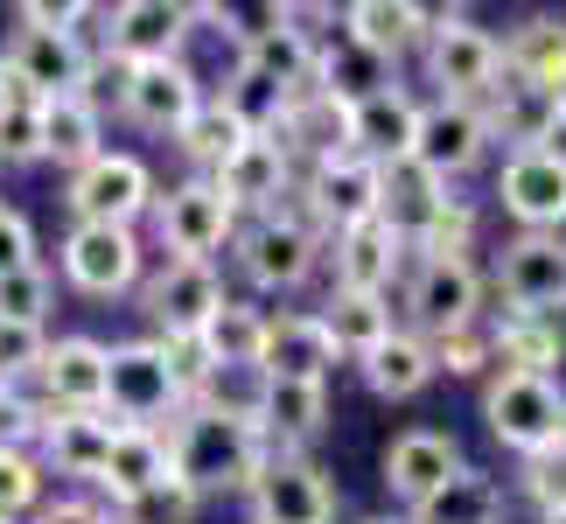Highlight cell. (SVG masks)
I'll return each instance as SVG.
<instances>
[{"label": "cell", "mask_w": 566, "mask_h": 524, "mask_svg": "<svg viewBox=\"0 0 566 524\" xmlns=\"http://www.w3.org/2000/svg\"><path fill=\"white\" fill-rule=\"evenodd\" d=\"M559 126H566V84H559Z\"/></svg>", "instance_id": "obj_56"}, {"label": "cell", "mask_w": 566, "mask_h": 524, "mask_svg": "<svg viewBox=\"0 0 566 524\" xmlns=\"http://www.w3.org/2000/svg\"><path fill=\"white\" fill-rule=\"evenodd\" d=\"M266 399H273V370L266 364H217L203 378V391H196L203 412H224V420H245V427L266 420Z\"/></svg>", "instance_id": "obj_38"}, {"label": "cell", "mask_w": 566, "mask_h": 524, "mask_svg": "<svg viewBox=\"0 0 566 524\" xmlns=\"http://www.w3.org/2000/svg\"><path fill=\"white\" fill-rule=\"evenodd\" d=\"M50 301H56V280H50V266H21V273H8V280H0V322H29V329H42Z\"/></svg>", "instance_id": "obj_46"}, {"label": "cell", "mask_w": 566, "mask_h": 524, "mask_svg": "<svg viewBox=\"0 0 566 524\" xmlns=\"http://www.w3.org/2000/svg\"><path fill=\"white\" fill-rule=\"evenodd\" d=\"M294 182H301V168L287 161V147H280L273 134H245L224 161L210 168V189L224 196L231 210H252V217L280 210L294 196Z\"/></svg>", "instance_id": "obj_17"}, {"label": "cell", "mask_w": 566, "mask_h": 524, "mask_svg": "<svg viewBox=\"0 0 566 524\" xmlns=\"http://www.w3.org/2000/svg\"><path fill=\"white\" fill-rule=\"evenodd\" d=\"M29 524H113V504H98V496H56Z\"/></svg>", "instance_id": "obj_53"}, {"label": "cell", "mask_w": 566, "mask_h": 524, "mask_svg": "<svg viewBox=\"0 0 566 524\" xmlns=\"http://www.w3.org/2000/svg\"><path fill=\"white\" fill-rule=\"evenodd\" d=\"M266 322H273V315L259 308V301L224 294V308L203 322V349H210V364H259V357H266Z\"/></svg>", "instance_id": "obj_39"}, {"label": "cell", "mask_w": 566, "mask_h": 524, "mask_svg": "<svg viewBox=\"0 0 566 524\" xmlns=\"http://www.w3.org/2000/svg\"><path fill=\"white\" fill-rule=\"evenodd\" d=\"M412 126H420V98H412L406 84H385V92L350 105V155L378 161V168H399L412 155Z\"/></svg>", "instance_id": "obj_26"}, {"label": "cell", "mask_w": 566, "mask_h": 524, "mask_svg": "<svg viewBox=\"0 0 566 524\" xmlns=\"http://www.w3.org/2000/svg\"><path fill=\"white\" fill-rule=\"evenodd\" d=\"M559 454H566V412H559Z\"/></svg>", "instance_id": "obj_57"}, {"label": "cell", "mask_w": 566, "mask_h": 524, "mask_svg": "<svg viewBox=\"0 0 566 524\" xmlns=\"http://www.w3.org/2000/svg\"><path fill=\"white\" fill-rule=\"evenodd\" d=\"M559 412H566V391L559 378H517V370H490L483 385V420H490V441H504L517 462L559 448Z\"/></svg>", "instance_id": "obj_5"}, {"label": "cell", "mask_w": 566, "mask_h": 524, "mask_svg": "<svg viewBox=\"0 0 566 524\" xmlns=\"http://www.w3.org/2000/svg\"><path fill=\"white\" fill-rule=\"evenodd\" d=\"M273 370V378H294V385H329L336 370V343L329 329H322L315 308H287L266 322V357H259Z\"/></svg>", "instance_id": "obj_27"}, {"label": "cell", "mask_w": 566, "mask_h": 524, "mask_svg": "<svg viewBox=\"0 0 566 524\" xmlns=\"http://www.w3.org/2000/svg\"><path fill=\"white\" fill-rule=\"evenodd\" d=\"M168 462L196 496H252L259 469L273 462V441L245 420H224V412L182 406L168 420Z\"/></svg>", "instance_id": "obj_1"}, {"label": "cell", "mask_w": 566, "mask_h": 524, "mask_svg": "<svg viewBox=\"0 0 566 524\" xmlns=\"http://www.w3.org/2000/svg\"><path fill=\"white\" fill-rule=\"evenodd\" d=\"M155 168L140 155H119V147H105L98 161H84L71 175V189H63V203H71V224H126L134 231L140 217H155Z\"/></svg>", "instance_id": "obj_6"}, {"label": "cell", "mask_w": 566, "mask_h": 524, "mask_svg": "<svg viewBox=\"0 0 566 524\" xmlns=\"http://www.w3.org/2000/svg\"><path fill=\"white\" fill-rule=\"evenodd\" d=\"M42 427H50V406H42L35 391H21V385H0V448L35 454Z\"/></svg>", "instance_id": "obj_48"}, {"label": "cell", "mask_w": 566, "mask_h": 524, "mask_svg": "<svg viewBox=\"0 0 566 524\" xmlns=\"http://www.w3.org/2000/svg\"><path fill=\"white\" fill-rule=\"evenodd\" d=\"M0 161H8V168L42 161V105L21 98V92H14L8 113H0Z\"/></svg>", "instance_id": "obj_49"}, {"label": "cell", "mask_w": 566, "mask_h": 524, "mask_svg": "<svg viewBox=\"0 0 566 524\" xmlns=\"http://www.w3.org/2000/svg\"><path fill=\"white\" fill-rule=\"evenodd\" d=\"M217 308H224V280L203 259H168L155 280H140V315L155 336H203Z\"/></svg>", "instance_id": "obj_14"}, {"label": "cell", "mask_w": 566, "mask_h": 524, "mask_svg": "<svg viewBox=\"0 0 566 524\" xmlns=\"http://www.w3.org/2000/svg\"><path fill=\"white\" fill-rule=\"evenodd\" d=\"M259 433L273 441V454H308L322 433H329V385L273 378V399H266V420H259Z\"/></svg>", "instance_id": "obj_30"}, {"label": "cell", "mask_w": 566, "mask_h": 524, "mask_svg": "<svg viewBox=\"0 0 566 524\" xmlns=\"http://www.w3.org/2000/svg\"><path fill=\"white\" fill-rule=\"evenodd\" d=\"M238 63H252L266 84H280L287 98L315 92V35L294 21V8H266L259 29L238 35Z\"/></svg>", "instance_id": "obj_21"}, {"label": "cell", "mask_w": 566, "mask_h": 524, "mask_svg": "<svg viewBox=\"0 0 566 524\" xmlns=\"http://www.w3.org/2000/svg\"><path fill=\"white\" fill-rule=\"evenodd\" d=\"M8 105H14V84H8V71H0V113H8Z\"/></svg>", "instance_id": "obj_55"}, {"label": "cell", "mask_w": 566, "mask_h": 524, "mask_svg": "<svg viewBox=\"0 0 566 524\" xmlns=\"http://www.w3.org/2000/svg\"><path fill=\"white\" fill-rule=\"evenodd\" d=\"M496 294H504V315L559 322V308H566V231H517L496 252Z\"/></svg>", "instance_id": "obj_8"}, {"label": "cell", "mask_w": 566, "mask_h": 524, "mask_svg": "<svg viewBox=\"0 0 566 524\" xmlns=\"http://www.w3.org/2000/svg\"><path fill=\"white\" fill-rule=\"evenodd\" d=\"M238 140H245V134H238V119H231V113H224V105H217V98H210L203 113H196V119L182 126V134H176L182 161H189V168H203V175H210L217 161H224V155H231Z\"/></svg>", "instance_id": "obj_43"}, {"label": "cell", "mask_w": 566, "mask_h": 524, "mask_svg": "<svg viewBox=\"0 0 566 524\" xmlns=\"http://www.w3.org/2000/svg\"><path fill=\"white\" fill-rule=\"evenodd\" d=\"M490 357H496V370H517V378H559L566 336H559V322L496 315V322H490Z\"/></svg>", "instance_id": "obj_32"}, {"label": "cell", "mask_w": 566, "mask_h": 524, "mask_svg": "<svg viewBox=\"0 0 566 524\" xmlns=\"http://www.w3.org/2000/svg\"><path fill=\"white\" fill-rule=\"evenodd\" d=\"M92 63L98 50L71 29H14L0 50V71L21 98L50 105V98H92Z\"/></svg>", "instance_id": "obj_4"}, {"label": "cell", "mask_w": 566, "mask_h": 524, "mask_svg": "<svg viewBox=\"0 0 566 524\" xmlns=\"http://www.w3.org/2000/svg\"><path fill=\"white\" fill-rule=\"evenodd\" d=\"M301 196H308V210L322 217V238H336L350 224L385 217V168L364 161V155H336V161L301 175Z\"/></svg>", "instance_id": "obj_19"}, {"label": "cell", "mask_w": 566, "mask_h": 524, "mask_svg": "<svg viewBox=\"0 0 566 524\" xmlns=\"http://www.w3.org/2000/svg\"><path fill=\"white\" fill-rule=\"evenodd\" d=\"M433 370H448V378H483V370H496L490 357V322H469V329H448L433 336Z\"/></svg>", "instance_id": "obj_45"}, {"label": "cell", "mask_w": 566, "mask_h": 524, "mask_svg": "<svg viewBox=\"0 0 566 524\" xmlns=\"http://www.w3.org/2000/svg\"><path fill=\"white\" fill-rule=\"evenodd\" d=\"M483 119H490V140L504 155H532V147H559V92L553 84H517L504 77L496 92L483 98Z\"/></svg>", "instance_id": "obj_22"}, {"label": "cell", "mask_w": 566, "mask_h": 524, "mask_svg": "<svg viewBox=\"0 0 566 524\" xmlns=\"http://www.w3.org/2000/svg\"><path fill=\"white\" fill-rule=\"evenodd\" d=\"M155 238H161L168 259H203L210 266L238 238V210L210 189V175H189V182H176L168 196H155Z\"/></svg>", "instance_id": "obj_11"}, {"label": "cell", "mask_w": 566, "mask_h": 524, "mask_svg": "<svg viewBox=\"0 0 566 524\" xmlns=\"http://www.w3.org/2000/svg\"><path fill=\"white\" fill-rule=\"evenodd\" d=\"M462 469H469L462 462V441L441 433V427H412V433H399V441L385 448V490L406 504V517L420 511V504H433V496H441Z\"/></svg>", "instance_id": "obj_20"}, {"label": "cell", "mask_w": 566, "mask_h": 524, "mask_svg": "<svg viewBox=\"0 0 566 524\" xmlns=\"http://www.w3.org/2000/svg\"><path fill=\"white\" fill-rule=\"evenodd\" d=\"M385 84H399V77H391V63L378 50H364L350 29H315V92L357 105V98L385 92Z\"/></svg>", "instance_id": "obj_29"}, {"label": "cell", "mask_w": 566, "mask_h": 524, "mask_svg": "<svg viewBox=\"0 0 566 524\" xmlns=\"http://www.w3.org/2000/svg\"><path fill=\"white\" fill-rule=\"evenodd\" d=\"M35 399L50 412H105V343L98 336H56L35 370Z\"/></svg>", "instance_id": "obj_23"}, {"label": "cell", "mask_w": 566, "mask_h": 524, "mask_svg": "<svg viewBox=\"0 0 566 524\" xmlns=\"http://www.w3.org/2000/svg\"><path fill=\"white\" fill-rule=\"evenodd\" d=\"M21 266H42V259H35V224L21 210L0 203V280L21 273Z\"/></svg>", "instance_id": "obj_52"}, {"label": "cell", "mask_w": 566, "mask_h": 524, "mask_svg": "<svg viewBox=\"0 0 566 524\" xmlns=\"http://www.w3.org/2000/svg\"><path fill=\"white\" fill-rule=\"evenodd\" d=\"M357 370H364V385H371L378 399H391V406H399V399H420V391L441 378V370H433L427 336H412V329H391V336H385V343H378Z\"/></svg>", "instance_id": "obj_34"}, {"label": "cell", "mask_w": 566, "mask_h": 524, "mask_svg": "<svg viewBox=\"0 0 566 524\" xmlns=\"http://www.w3.org/2000/svg\"><path fill=\"white\" fill-rule=\"evenodd\" d=\"M322 259H329V273H336V287H343V294H385V287H391V273L406 266V238L391 231L385 217H371V224L336 231Z\"/></svg>", "instance_id": "obj_24"}, {"label": "cell", "mask_w": 566, "mask_h": 524, "mask_svg": "<svg viewBox=\"0 0 566 524\" xmlns=\"http://www.w3.org/2000/svg\"><path fill=\"white\" fill-rule=\"evenodd\" d=\"M196 35V0H119L105 8V50L119 63H168Z\"/></svg>", "instance_id": "obj_16"}, {"label": "cell", "mask_w": 566, "mask_h": 524, "mask_svg": "<svg viewBox=\"0 0 566 524\" xmlns=\"http://www.w3.org/2000/svg\"><path fill=\"white\" fill-rule=\"evenodd\" d=\"M517 490H525V504H532L538 517H553V511H566V454H559V448H546V454H532V462L517 469Z\"/></svg>", "instance_id": "obj_50"}, {"label": "cell", "mask_w": 566, "mask_h": 524, "mask_svg": "<svg viewBox=\"0 0 566 524\" xmlns=\"http://www.w3.org/2000/svg\"><path fill=\"white\" fill-rule=\"evenodd\" d=\"M336 483L308 454H273L252 483V524H336Z\"/></svg>", "instance_id": "obj_15"}, {"label": "cell", "mask_w": 566, "mask_h": 524, "mask_svg": "<svg viewBox=\"0 0 566 524\" xmlns=\"http://www.w3.org/2000/svg\"><path fill=\"white\" fill-rule=\"evenodd\" d=\"M322 329H329V343H336V357H350V364H364L371 349L399 329L391 322V301L385 294H343V287H329V301H322Z\"/></svg>", "instance_id": "obj_35"}, {"label": "cell", "mask_w": 566, "mask_h": 524, "mask_svg": "<svg viewBox=\"0 0 566 524\" xmlns=\"http://www.w3.org/2000/svg\"><path fill=\"white\" fill-rule=\"evenodd\" d=\"M113 433L119 427L105 420V412H50V427H42V441H35V462H42V475H71V483L98 490Z\"/></svg>", "instance_id": "obj_25"}, {"label": "cell", "mask_w": 566, "mask_h": 524, "mask_svg": "<svg viewBox=\"0 0 566 524\" xmlns=\"http://www.w3.org/2000/svg\"><path fill=\"white\" fill-rule=\"evenodd\" d=\"M42 357H50V329H29V322H0V385H35Z\"/></svg>", "instance_id": "obj_47"}, {"label": "cell", "mask_w": 566, "mask_h": 524, "mask_svg": "<svg viewBox=\"0 0 566 524\" xmlns=\"http://www.w3.org/2000/svg\"><path fill=\"white\" fill-rule=\"evenodd\" d=\"M196 511H203V496H196L182 475H161V483L119 496V504H113V524H196Z\"/></svg>", "instance_id": "obj_42"}, {"label": "cell", "mask_w": 566, "mask_h": 524, "mask_svg": "<svg viewBox=\"0 0 566 524\" xmlns=\"http://www.w3.org/2000/svg\"><path fill=\"white\" fill-rule=\"evenodd\" d=\"M538 524H566V511H553V517H538Z\"/></svg>", "instance_id": "obj_58"}, {"label": "cell", "mask_w": 566, "mask_h": 524, "mask_svg": "<svg viewBox=\"0 0 566 524\" xmlns=\"http://www.w3.org/2000/svg\"><path fill=\"white\" fill-rule=\"evenodd\" d=\"M420 63H427L433 98H454V105H483L496 84H504V42L475 14H433L427 42H420Z\"/></svg>", "instance_id": "obj_2"}, {"label": "cell", "mask_w": 566, "mask_h": 524, "mask_svg": "<svg viewBox=\"0 0 566 524\" xmlns=\"http://www.w3.org/2000/svg\"><path fill=\"white\" fill-rule=\"evenodd\" d=\"M496 203L517 231H559L566 224V147H532L504 155L496 168Z\"/></svg>", "instance_id": "obj_18"}, {"label": "cell", "mask_w": 566, "mask_h": 524, "mask_svg": "<svg viewBox=\"0 0 566 524\" xmlns=\"http://www.w3.org/2000/svg\"><path fill=\"white\" fill-rule=\"evenodd\" d=\"M203 105H210V92H203V77H196L182 56L126 63V84H119V119L126 126H140V134H155V140H176Z\"/></svg>", "instance_id": "obj_10"}, {"label": "cell", "mask_w": 566, "mask_h": 524, "mask_svg": "<svg viewBox=\"0 0 566 524\" xmlns=\"http://www.w3.org/2000/svg\"><path fill=\"white\" fill-rule=\"evenodd\" d=\"M504 42V77L517 84H566V14H525Z\"/></svg>", "instance_id": "obj_33"}, {"label": "cell", "mask_w": 566, "mask_h": 524, "mask_svg": "<svg viewBox=\"0 0 566 524\" xmlns=\"http://www.w3.org/2000/svg\"><path fill=\"white\" fill-rule=\"evenodd\" d=\"M98 155H105V105L98 98H50L42 105V161L77 175Z\"/></svg>", "instance_id": "obj_31"}, {"label": "cell", "mask_w": 566, "mask_h": 524, "mask_svg": "<svg viewBox=\"0 0 566 524\" xmlns=\"http://www.w3.org/2000/svg\"><path fill=\"white\" fill-rule=\"evenodd\" d=\"M406 315H412V336H427V343L483 322V273H475V259H412Z\"/></svg>", "instance_id": "obj_13"}, {"label": "cell", "mask_w": 566, "mask_h": 524, "mask_svg": "<svg viewBox=\"0 0 566 524\" xmlns=\"http://www.w3.org/2000/svg\"><path fill=\"white\" fill-rule=\"evenodd\" d=\"M42 511V462L21 448H0V524H29Z\"/></svg>", "instance_id": "obj_44"}, {"label": "cell", "mask_w": 566, "mask_h": 524, "mask_svg": "<svg viewBox=\"0 0 566 524\" xmlns=\"http://www.w3.org/2000/svg\"><path fill=\"white\" fill-rule=\"evenodd\" d=\"M280 147H287V161L301 168H322V161H336V155H350V105L329 98V92H301L287 105V119H280Z\"/></svg>", "instance_id": "obj_28"}, {"label": "cell", "mask_w": 566, "mask_h": 524, "mask_svg": "<svg viewBox=\"0 0 566 524\" xmlns=\"http://www.w3.org/2000/svg\"><path fill=\"white\" fill-rule=\"evenodd\" d=\"M357 524H412L406 511H378V517H357Z\"/></svg>", "instance_id": "obj_54"}, {"label": "cell", "mask_w": 566, "mask_h": 524, "mask_svg": "<svg viewBox=\"0 0 566 524\" xmlns=\"http://www.w3.org/2000/svg\"><path fill=\"white\" fill-rule=\"evenodd\" d=\"M161 475H176V462H168V427H119L113 433V454H105L98 490L119 504V496L161 483Z\"/></svg>", "instance_id": "obj_37"}, {"label": "cell", "mask_w": 566, "mask_h": 524, "mask_svg": "<svg viewBox=\"0 0 566 524\" xmlns=\"http://www.w3.org/2000/svg\"><path fill=\"white\" fill-rule=\"evenodd\" d=\"M231 252H238V273H245L259 294H294V287H308V273L322 266V238L308 224H294L287 210H266V217H252V224H238Z\"/></svg>", "instance_id": "obj_7"}, {"label": "cell", "mask_w": 566, "mask_h": 524, "mask_svg": "<svg viewBox=\"0 0 566 524\" xmlns=\"http://www.w3.org/2000/svg\"><path fill=\"white\" fill-rule=\"evenodd\" d=\"M161 343V357H168V370H176V385H182V399L196 406V391H203V378H210V349H203V336H155Z\"/></svg>", "instance_id": "obj_51"}, {"label": "cell", "mask_w": 566, "mask_h": 524, "mask_svg": "<svg viewBox=\"0 0 566 524\" xmlns=\"http://www.w3.org/2000/svg\"><path fill=\"white\" fill-rule=\"evenodd\" d=\"M182 385L168 370L155 336L134 343H105V420L113 427H168L182 412Z\"/></svg>", "instance_id": "obj_3"}, {"label": "cell", "mask_w": 566, "mask_h": 524, "mask_svg": "<svg viewBox=\"0 0 566 524\" xmlns=\"http://www.w3.org/2000/svg\"><path fill=\"white\" fill-rule=\"evenodd\" d=\"M217 105L238 119V134H280V119H287V92L280 84H266L252 71V63H231V77H224V92H217Z\"/></svg>", "instance_id": "obj_41"}, {"label": "cell", "mask_w": 566, "mask_h": 524, "mask_svg": "<svg viewBox=\"0 0 566 524\" xmlns=\"http://www.w3.org/2000/svg\"><path fill=\"white\" fill-rule=\"evenodd\" d=\"M490 119L483 105H454V98H427L420 105V126H412V168L433 175V182H462L469 168H483L490 155Z\"/></svg>", "instance_id": "obj_12"}, {"label": "cell", "mask_w": 566, "mask_h": 524, "mask_svg": "<svg viewBox=\"0 0 566 524\" xmlns=\"http://www.w3.org/2000/svg\"><path fill=\"white\" fill-rule=\"evenodd\" d=\"M56 266H63V280H71L77 294L119 301V294L140 287L147 245H140V231H126V224H71L63 245H56Z\"/></svg>", "instance_id": "obj_9"}, {"label": "cell", "mask_w": 566, "mask_h": 524, "mask_svg": "<svg viewBox=\"0 0 566 524\" xmlns=\"http://www.w3.org/2000/svg\"><path fill=\"white\" fill-rule=\"evenodd\" d=\"M427 21H433V8H412V0H357V8H343V29H350L364 50H378L385 63L420 50Z\"/></svg>", "instance_id": "obj_36"}, {"label": "cell", "mask_w": 566, "mask_h": 524, "mask_svg": "<svg viewBox=\"0 0 566 524\" xmlns=\"http://www.w3.org/2000/svg\"><path fill=\"white\" fill-rule=\"evenodd\" d=\"M412 524H504V483L483 469H462L433 504L412 511Z\"/></svg>", "instance_id": "obj_40"}]
</instances>
